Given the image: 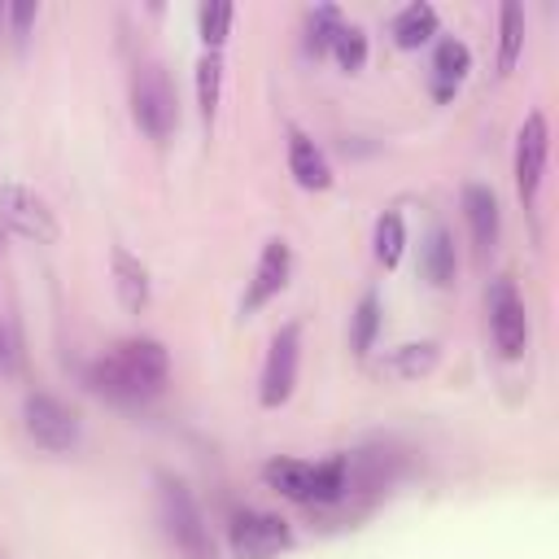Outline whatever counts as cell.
I'll use <instances>...</instances> for the list:
<instances>
[{"label":"cell","instance_id":"obj_1","mask_svg":"<svg viewBox=\"0 0 559 559\" xmlns=\"http://www.w3.org/2000/svg\"><path fill=\"white\" fill-rule=\"evenodd\" d=\"M166 371H170L166 349L148 336H131V341H118L105 358H96L87 367V384L109 402L135 406L166 384Z\"/></svg>","mask_w":559,"mask_h":559},{"label":"cell","instance_id":"obj_2","mask_svg":"<svg viewBox=\"0 0 559 559\" xmlns=\"http://www.w3.org/2000/svg\"><path fill=\"white\" fill-rule=\"evenodd\" d=\"M266 485L301 507H328L349 493V454H336L328 463H301V459H271L262 467Z\"/></svg>","mask_w":559,"mask_h":559},{"label":"cell","instance_id":"obj_3","mask_svg":"<svg viewBox=\"0 0 559 559\" xmlns=\"http://www.w3.org/2000/svg\"><path fill=\"white\" fill-rule=\"evenodd\" d=\"M157 515H162V528H166V537L175 542V550L183 559H218L214 537H210V524L201 520L192 493L179 480H166L162 476V485H157Z\"/></svg>","mask_w":559,"mask_h":559},{"label":"cell","instance_id":"obj_4","mask_svg":"<svg viewBox=\"0 0 559 559\" xmlns=\"http://www.w3.org/2000/svg\"><path fill=\"white\" fill-rule=\"evenodd\" d=\"M131 118L148 140H166L175 131V122H179L175 87H170V79H166V70L157 61H144L131 74Z\"/></svg>","mask_w":559,"mask_h":559},{"label":"cell","instance_id":"obj_5","mask_svg":"<svg viewBox=\"0 0 559 559\" xmlns=\"http://www.w3.org/2000/svg\"><path fill=\"white\" fill-rule=\"evenodd\" d=\"M22 424H26V437L39 445V450H74L79 445V415L57 402L52 393H31L22 402Z\"/></svg>","mask_w":559,"mask_h":559},{"label":"cell","instance_id":"obj_6","mask_svg":"<svg viewBox=\"0 0 559 559\" xmlns=\"http://www.w3.org/2000/svg\"><path fill=\"white\" fill-rule=\"evenodd\" d=\"M0 223L9 231H17L22 240H35V245H52L57 240V214L31 188H13V183L0 188Z\"/></svg>","mask_w":559,"mask_h":559},{"label":"cell","instance_id":"obj_7","mask_svg":"<svg viewBox=\"0 0 559 559\" xmlns=\"http://www.w3.org/2000/svg\"><path fill=\"white\" fill-rule=\"evenodd\" d=\"M489 332L502 358H520L528 345V314L511 280H493L489 288Z\"/></svg>","mask_w":559,"mask_h":559},{"label":"cell","instance_id":"obj_8","mask_svg":"<svg viewBox=\"0 0 559 559\" xmlns=\"http://www.w3.org/2000/svg\"><path fill=\"white\" fill-rule=\"evenodd\" d=\"M288 524L280 515L266 511H240L231 520V550L236 559H275L280 550H288Z\"/></svg>","mask_w":559,"mask_h":559},{"label":"cell","instance_id":"obj_9","mask_svg":"<svg viewBox=\"0 0 559 559\" xmlns=\"http://www.w3.org/2000/svg\"><path fill=\"white\" fill-rule=\"evenodd\" d=\"M297 358H301V332L288 323V328L271 341L266 362H262V389H258L262 406L288 402V393H293V384H297Z\"/></svg>","mask_w":559,"mask_h":559},{"label":"cell","instance_id":"obj_10","mask_svg":"<svg viewBox=\"0 0 559 559\" xmlns=\"http://www.w3.org/2000/svg\"><path fill=\"white\" fill-rule=\"evenodd\" d=\"M546 148H550V131L542 114H528L515 140V188L524 197V205H533L537 188H542V170H546Z\"/></svg>","mask_w":559,"mask_h":559},{"label":"cell","instance_id":"obj_11","mask_svg":"<svg viewBox=\"0 0 559 559\" xmlns=\"http://www.w3.org/2000/svg\"><path fill=\"white\" fill-rule=\"evenodd\" d=\"M288 266H293L288 245L284 240H266L262 245V258H258V271L249 280V293H245V314H253L258 306H266L288 284Z\"/></svg>","mask_w":559,"mask_h":559},{"label":"cell","instance_id":"obj_12","mask_svg":"<svg viewBox=\"0 0 559 559\" xmlns=\"http://www.w3.org/2000/svg\"><path fill=\"white\" fill-rule=\"evenodd\" d=\"M463 218H467V227H472L476 249H493V245H498L502 218H498V197H493L489 188H480V183L463 188Z\"/></svg>","mask_w":559,"mask_h":559},{"label":"cell","instance_id":"obj_13","mask_svg":"<svg viewBox=\"0 0 559 559\" xmlns=\"http://www.w3.org/2000/svg\"><path fill=\"white\" fill-rule=\"evenodd\" d=\"M467 66H472L467 48L459 39H441L437 44V57H432V100H441V105L454 100V92L467 79Z\"/></svg>","mask_w":559,"mask_h":559},{"label":"cell","instance_id":"obj_14","mask_svg":"<svg viewBox=\"0 0 559 559\" xmlns=\"http://www.w3.org/2000/svg\"><path fill=\"white\" fill-rule=\"evenodd\" d=\"M288 170H293V179H297L301 188H310V192H319V188L332 183L328 157H323V153L314 148V140H306L301 131L288 135Z\"/></svg>","mask_w":559,"mask_h":559},{"label":"cell","instance_id":"obj_15","mask_svg":"<svg viewBox=\"0 0 559 559\" xmlns=\"http://www.w3.org/2000/svg\"><path fill=\"white\" fill-rule=\"evenodd\" d=\"M114 288H118V301L127 310H144L148 306V271L127 249H114Z\"/></svg>","mask_w":559,"mask_h":559},{"label":"cell","instance_id":"obj_16","mask_svg":"<svg viewBox=\"0 0 559 559\" xmlns=\"http://www.w3.org/2000/svg\"><path fill=\"white\" fill-rule=\"evenodd\" d=\"M437 35V9L432 4H406L397 17H393V39H397V48H419V44H428Z\"/></svg>","mask_w":559,"mask_h":559},{"label":"cell","instance_id":"obj_17","mask_svg":"<svg viewBox=\"0 0 559 559\" xmlns=\"http://www.w3.org/2000/svg\"><path fill=\"white\" fill-rule=\"evenodd\" d=\"M419 266H424V275H428L432 284H450V280H454V240H450V231L437 227V231L428 236Z\"/></svg>","mask_w":559,"mask_h":559},{"label":"cell","instance_id":"obj_18","mask_svg":"<svg viewBox=\"0 0 559 559\" xmlns=\"http://www.w3.org/2000/svg\"><path fill=\"white\" fill-rule=\"evenodd\" d=\"M502 26H498V70H511L515 66V57H520V48H524V9L520 4H502Z\"/></svg>","mask_w":559,"mask_h":559},{"label":"cell","instance_id":"obj_19","mask_svg":"<svg viewBox=\"0 0 559 559\" xmlns=\"http://www.w3.org/2000/svg\"><path fill=\"white\" fill-rule=\"evenodd\" d=\"M432 362H437V345H432V341H424V345H397V349L389 354L384 371H389V376H402V380H411V376H424V371H432Z\"/></svg>","mask_w":559,"mask_h":559},{"label":"cell","instance_id":"obj_20","mask_svg":"<svg viewBox=\"0 0 559 559\" xmlns=\"http://www.w3.org/2000/svg\"><path fill=\"white\" fill-rule=\"evenodd\" d=\"M341 26H345L341 13H336L332 4H319V9L306 17V52H328Z\"/></svg>","mask_w":559,"mask_h":559},{"label":"cell","instance_id":"obj_21","mask_svg":"<svg viewBox=\"0 0 559 559\" xmlns=\"http://www.w3.org/2000/svg\"><path fill=\"white\" fill-rule=\"evenodd\" d=\"M402 249H406L402 218H397V214H384V218L376 223V262H380V266H397Z\"/></svg>","mask_w":559,"mask_h":559},{"label":"cell","instance_id":"obj_22","mask_svg":"<svg viewBox=\"0 0 559 559\" xmlns=\"http://www.w3.org/2000/svg\"><path fill=\"white\" fill-rule=\"evenodd\" d=\"M218 79H223L218 52L201 57V61H197V105H201L205 118H214V109H218Z\"/></svg>","mask_w":559,"mask_h":559},{"label":"cell","instance_id":"obj_23","mask_svg":"<svg viewBox=\"0 0 559 559\" xmlns=\"http://www.w3.org/2000/svg\"><path fill=\"white\" fill-rule=\"evenodd\" d=\"M332 52H336V61H341L345 70H358V66L367 61V35H362L358 26H341L336 39H332Z\"/></svg>","mask_w":559,"mask_h":559},{"label":"cell","instance_id":"obj_24","mask_svg":"<svg viewBox=\"0 0 559 559\" xmlns=\"http://www.w3.org/2000/svg\"><path fill=\"white\" fill-rule=\"evenodd\" d=\"M376 328H380V301H376V297H362L358 310H354V349H358V354L371 349Z\"/></svg>","mask_w":559,"mask_h":559},{"label":"cell","instance_id":"obj_25","mask_svg":"<svg viewBox=\"0 0 559 559\" xmlns=\"http://www.w3.org/2000/svg\"><path fill=\"white\" fill-rule=\"evenodd\" d=\"M201 39L210 44V52L227 39V26H231V4H201Z\"/></svg>","mask_w":559,"mask_h":559},{"label":"cell","instance_id":"obj_26","mask_svg":"<svg viewBox=\"0 0 559 559\" xmlns=\"http://www.w3.org/2000/svg\"><path fill=\"white\" fill-rule=\"evenodd\" d=\"M22 367V336H17V323L0 314V376H17Z\"/></svg>","mask_w":559,"mask_h":559},{"label":"cell","instance_id":"obj_27","mask_svg":"<svg viewBox=\"0 0 559 559\" xmlns=\"http://www.w3.org/2000/svg\"><path fill=\"white\" fill-rule=\"evenodd\" d=\"M35 13H39L35 4H13V9H9V22H13V39H17V44L26 39V31H31Z\"/></svg>","mask_w":559,"mask_h":559}]
</instances>
